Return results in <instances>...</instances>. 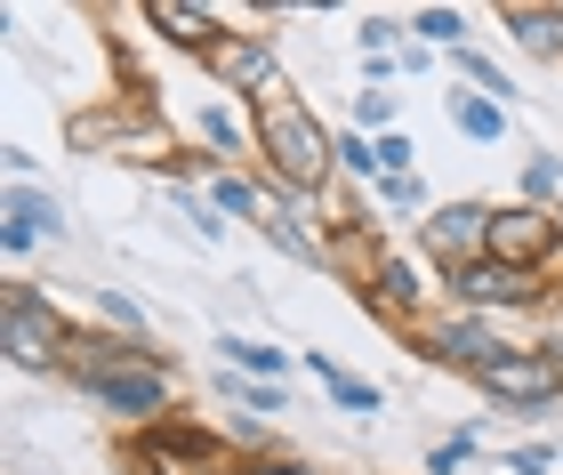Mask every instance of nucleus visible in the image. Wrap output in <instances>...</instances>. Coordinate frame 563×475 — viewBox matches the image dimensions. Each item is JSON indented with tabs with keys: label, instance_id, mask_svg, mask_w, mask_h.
<instances>
[{
	"label": "nucleus",
	"instance_id": "obj_1",
	"mask_svg": "<svg viewBox=\"0 0 563 475\" xmlns=\"http://www.w3.org/2000/svg\"><path fill=\"white\" fill-rule=\"evenodd\" d=\"M258 154L274 162V186L290 194V202H306V194L322 202L330 169H339V137L314 121V106H306L290 81H274L258 97Z\"/></svg>",
	"mask_w": 563,
	"mask_h": 475
},
{
	"label": "nucleus",
	"instance_id": "obj_2",
	"mask_svg": "<svg viewBox=\"0 0 563 475\" xmlns=\"http://www.w3.org/2000/svg\"><path fill=\"white\" fill-rule=\"evenodd\" d=\"M65 339L73 322L57 314V298H48L41 283H9V298H0V355H9L16 371H65Z\"/></svg>",
	"mask_w": 563,
	"mask_h": 475
},
{
	"label": "nucleus",
	"instance_id": "obj_3",
	"mask_svg": "<svg viewBox=\"0 0 563 475\" xmlns=\"http://www.w3.org/2000/svg\"><path fill=\"white\" fill-rule=\"evenodd\" d=\"M443 290L459 298V314H531L548 307V274H523V266H499V258H475L443 274Z\"/></svg>",
	"mask_w": 563,
	"mask_h": 475
},
{
	"label": "nucleus",
	"instance_id": "obj_4",
	"mask_svg": "<svg viewBox=\"0 0 563 475\" xmlns=\"http://www.w3.org/2000/svg\"><path fill=\"white\" fill-rule=\"evenodd\" d=\"M492 258L523 266V274H555L563 266V210H540V202L492 210Z\"/></svg>",
	"mask_w": 563,
	"mask_h": 475
},
{
	"label": "nucleus",
	"instance_id": "obj_5",
	"mask_svg": "<svg viewBox=\"0 0 563 475\" xmlns=\"http://www.w3.org/2000/svg\"><path fill=\"white\" fill-rule=\"evenodd\" d=\"M419 346L443 371H467V379H483V371H499L507 355H516L492 314H434V322H419Z\"/></svg>",
	"mask_w": 563,
	"mask_h": 475
},
{
	"label": "nucleus",
	"instance_id": "obj_6",
	"mask_svg": "<svg viewBox=\"0 0 563 475\" xmlns=\"http://www.w3.org/2000/svg\"><path fill=\"white\" fill-rule=\"evenodd\" d=\"M419 250H427L443 274L492 258V210H483V202H434V210L419 218Z\"/></svg>",
	"mask_w": 563,
	"mask_h": 475
},
{
	"label": "nucleus",
	"instance_id": "obj_7",
	"mask_svg": "<svg viewBox=\"0 0 563 475\" xmlns=\"http://www.w3.org/2000/svg\"><path fill=\"white\" fill-rule=\"evenodd\" d=\"M483 395H499V404H516V411H555L563 404V363L548 355V346H516L499 371H483L475 379Z\"/></svg>",
	"mask_w": 563,
	"mask_h": 475
},
{
	"label": "nucleus",
	"instance_id": "obj_8",
	"mask_svg": "<svg viewBox=\"0 0 563 475\" xmlns=\"http://www.w3.org/2000/svg\"><path fill=\"white\" fill-rule=\"evenodd\" d=\"M137 363H162L145 339H121V331H73L65 339V379L73 387H89V395H106L121 371H137Z\"/></svg>",
	"mask_w": 563,
	"mask_h": 475
},
{
	"label": "nucleus",
	"instance_id": "obj_9",
	"mask_svg": "<svg viewBox=\"0 0 563 475\" xmlns=\"http://www.w3.org/2000/svg\"><path fill=\"white\" fill-rule=\"evenodd\" d=\"M97 404H106L113 419H130V428H162L169 404H177V371L169 363H137V371H121Z\"/></svg>",
	"mask_w": 563,
	"mask_h": 475
},
{
	"label": "nucleus",
	"instance_id": "obj_10",
	"mask_svg": "<svg viewBox=\"0 0 563 475\" xmlns=\"http://www.w3.org/2000/svg\"><path fill=\"white\" fill-rule=\"evenodd\" d=\"M201 65H210V81H218V89H234V97H266V89L282 81V73H274V41H266V33H225Z\"/></svg>",
	"mask_w": 563,
	"mask_h": 475
},
{
	"label": "nucleus",
	"instance_id": "obj_11",
	"mask_svg": "<svg viewBox=\"0 0 563 475\" xmlns=\"http://www.w3.org/2000/svg\"><path fill=\"white\" fill-rule=\"evenodd\" d=\"M41 234H65V202L41 186H9V202H0V242H9V258H24Z\"/></svg>",
	"mask_w": 563,
	"mask_h": 475
},
{
	"label": "nucleus",
	"instance_id": "obj_12",
	"mask_svg": "<svg viewBox=\"0 0 563 475\" xmlns=\"http://www.w3.org/2000/svg\"><path fill=\"white\" fill-rule=\"evenodd\" d=\"M145 24L169 48H186V57H210V48L225 41V16L218 9H194V0H145Z\"/></svg>",
	"mask_w": 563,
	"mask_h": 475
},
{
	"label": "nucleus",
	"instance_id": "obj_13",
	"mask_svg": "<svg viewBox=\"0 0 563 475\" xmlns=\"http://www.w3.org/2000/svg\"><path fill=\"white\" fill-rule=\"evenodd\" d=\"M145 452L153 460H169V467H186V475H210L225 460V443L210 428H186V419H162V428H145Z\"/></svg>",
	"mask_w": 563,
	"mask_h": 475
},
{
	"label": "nucleus",
	"instance_id": "obj_14",
	"mask_svg": "<svg viewBox=\"0 0 563 475\" xmlns=\"http://www.w3.org/2000/svg\"><path fill=\"white\" fill-rule=\"evenodd\" d=\"M363 290H371V314H387V322H419L427 314V283H419L411 258H378V274Z\"/></svg>",
	"mask_w": 563,
	"mask_h": 475
},
{
	"label": "nucleus",
	"instance_id": "obj_15",
	"mask_svg": "<svg viewBox=\"0 0 563 475\" xmlns=\"http://www.w3.org/2000/svg\"><path fill=\"white\" fill-rule=\"evenodd\" d=\"M499 24L516 33L531 57H548V65H563V9H531V0H507L499 9Z\"/></svg>",
	"mask_w": 563,
	"mask_h": 475
},
{
	"label": "nucleus",
	"instance_id": "obj_16",
	"mask_svg": "<svg viewBox=\"0 0 563 475\" xmlns=\"http://www.w3.org/2000/svg\"><path fill=\"white\" fill-rule=\"evenodd\" d=\"M218 355H225V371H242V379H274V387H282V371H290V355H282L274 339H242V331H225Z\"/></svg>",
	"mask_w": 563,
	"mask_h": 475
},
{
	"label": "nucleus",
	"instance_id": "obj_17",
	"mask_svg": "<svg viewBox=\"0 0 563 475\" xmlns=\"http://www.w3.org/2000/svg\"><path fill=\"white\" fill-rule=\"evenodd\" d=\"M451 121H459V137H475V145H499L507 137V106H499V97H483V89H451Z\"/></svg>",
	"mask_w": 563,
	"mask_h": 475
},
{
	"label": "nucleus",
	"instance_id": "obj_18",
	"mask_svg": "<svg viewBox=\"0 0 563 475\" xmlns=\"http://www.w3.org/2000/svg\"><path fill=\"white\" fill-rule=\"evenodd\" d=\"M258 234L282 250V258H298V266H322V234H306V218H298L290 202H274V210L258 218Z\"/></svg>",
	"mask_w": 563,
	"mask_h": 475
},
{
	"label": "nucleus",
	"instance_id": "obj_19",
	"mask_svg": "<svg viewBox=\"0 0 563 475\" xmlns=\"http://www.w3.org/2000/svg\"><path fill=\"white\" fill-rule=\"evenodd\" d=\"M218 210H225V218H250V227H258L274 202H266V186H258V178H242V169H218Z\"/></svg>",
	"mask_w": 563,
	"mask_h": 475
},
{
	"label": "nucleus",
	"instance_id": "obj_20",
	"mask_svg": "<svg viewBox=\"0 0 563 475\" xmlns=\"http://www.w3.org/2000/svg\"><path fill=\"white\" fill-rule=\"evenodd\" d=\"M306 363H314V379L330 387V404H339V411H378V387H371V379H346L330 355H306Z\"/></svg>",
	"mask_w": 563,
	"mask_h": 475
},
{
	"label": "nucleus",
	"instance_id": "obj_21",
	"mask_svg": "<svg viewBox=\"0 0 563 475\" xmlns=\"http://www.w3.org/2000/svg\"><path fill=\"white\" fill-rule=\"evenodd\" d=\"M201 137H210V154H218V162H234L242 145H250V130L234 121V106H225V97H210V106H201Z\"/></svg>",
	"mask_w": 563,
	"mask_h": 475
},
{
	"label": "nucleus",
	"instance_id": "obj_22",
	"mask_svg": "<svg viewBox=\"0 0 563 475\" xmlns=\"http://www.w3.org/2000/svg\"><path fill=\"white\" fill-rule=\"evenodd\" d=\"M451 65L467 73V89H483V97H499V106H507V97H516V81H507V73H499L492 57H483V48H451Z\"/></svg>",
	"mask_w": 563,
	"mask_h": 475
},
{
	"label": "nucleus",
	"instance_id": "obj_23",
	"mask_svg": "<svg viewBox=\"0 0 563 475\" xmlns=\"http://www.w3.org/2000/svg\"><path fill=\"white\" fill-rule=\"evenodd\" d=\"M97 314H106V331H121V339H145V307L130 290H97Z\"/></svg>",
	"mask_w": 563,
	"mask_h": 475
},
{
	"label": "nucleus",
	"instance_id": "obj_24",
	"mask_svg": "<svg viewBox=\"0 0 563 475\" xmlns=\"http://www.w3.org/2000/svg\"><path fill=\"white\" fill-rule=\"evenodd\" d=\"M411 33H427L434 48H467V16H459V9H419Z\"/></svg>",
	"mask_w": 563,
	"mask_h": 475
},
{
	"label": "nucleus",
	"instance_id": "obj_25",
	"mask_svg": "<svg viewBox=\"0 0 563 475\" xmlns=\"http://www.w3.org/2000/svg\"><path fill=\"white\" fill-rule=\"evenodd\" d=\"M177 218H186L201 242H225V210H218V202H201V194H186V186H177Z\"/></svg>",
	"mask_w": 563,
	"mask_h": 475
},
{
	"label": "nucleus",
	"instance_id": "obj_26",
	"mask_svg": "<svg viewBox=\"0 0 563 475\" xmlns=\"http://www.w3.org/2000/svg\"><path fill=\"white\" fill-rule=\"evenodd\" d=\"M339 169H346V178H371V186H378V137L346 130V137H339Z\"/></svg>",
	"mask_w": 563,
	"mask_h": 475
},
{
	"label": "nucleus",
	"instance_id": "obj_27",
	"mask_svg": "<svg viewBox=\"0 0 563 475\" xmlns=\"http://www.w3.org/2000/svg\"><path fill=\"white\" fill-rule=\"evenodd\" d=\"M395 106H402V97H387V89H363V97H354V121H363V137H387V130H395Z\"/></svg>",
	"mask_w": 563,
	"mask_h": 475
},
{
	"label": "nucleus",
	"instance_id": "obj_28",
	"mask_svg": "<svg viewBox=\"0 0 563 475\" xmlns=\"http://www.w3.org/2000/svg\"><path fill=\"white\" fill-rule=\"evenodd\" d=\"M555 186H563V162H555V154H531V162H523V194L548 210V194H555Z\"/></svg>",
	"mask_w": 563,
	"mask_h": 475
},
{
	"label": "nucleus",
	"instance_id": "obj_29",
	"mask_svg": "<svg viewBox=\"0 0 563 475\" xmlns=\"http://www.w3.org/2000/svg\"><path fill=\"white\" fill-rule=\"evenodd\" d=\"M402 33H411L402 16H363V33H354V41H363V57H387V48H395Z\"/></svg>",
	"mask_w": 563,
	"mask_h": 475
},
{
	"label": "nucleus",
	"instance_id": "obj_30",
	"mask_svg": "<svg viewBox=\"0 0 563 475\" xmlns=\"http://www.w3.org/2000/svg\"><path fill=\"white\" fill-rule=\"evenodd\" d=\"M378 202H387V210H434L419 178H378Z\"/></svg>",
	"mask_w": 563,
	"mask_h": 475
},
{
	"label": "nucleus",
	"instance_id": "obj_31",
	"mask_svg": "<svg viewBox=\"0 0 563 475\" xmlns=\"http://www.w3.org/2000/svg\"><path fill=\"white\" fill-rule=\"evenodd\" d=\"M467 452H475V435H451V443H434V452H427V475H459V467H467Z\"/></svg>",
	"mask_w": 563,
	"mask_h": 475
},
{
	"label": "nucleus",
	"instance_id": "obj_32",
	"mask_svg": "<svg viewBox=\"0 0 563 475\" xmlns=\"http://www.w3.org/2000/svg\"><path fill=\"white\" fill-rule=\"evenodd\" d=\"M548 467H555L548 443H523V452H507V475H548Z\"/></svg>",
	"mask_w": 563,
	"mask_h": 475
},
{
	"label": "nucleus",
	"instance_id": "obj_33",
	"mask_svg": "<svg viewBox=\"0 0 563 475\" xmlns=\"http://www.w3.org/2000/svg\"><path fill=\"white\" fill-rule=\"evenodd\" d=\"M250 475H314L306 460H250Z\"/></svg>",
	"mask_w": 563,
	"mask_h": 475
}]
</instances>
